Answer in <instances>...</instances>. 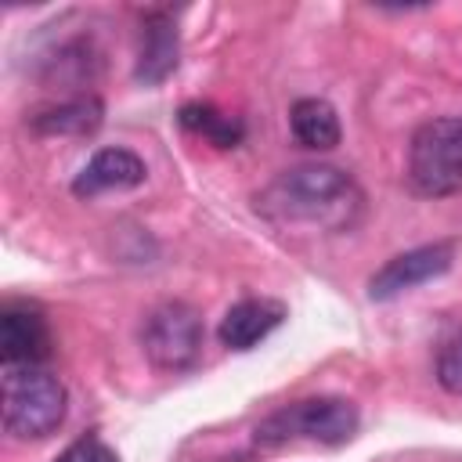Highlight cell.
Segmentation results:
<instances>
[{"mask_svg":"<svg viewBox=\"0 0 462 462\" xmlns=\"http://www.w3.org/2000/svg\"><path fill=\"white\" fill-rule=\"evenodd\" d=\"M54 462H119V455H116L101 437L87 433V437L72 440V444H69Z\"/></svg>","mask_w":462,"mask_h":462,"instance_id":"9a60e30c","label":"cell"},{"mask_svg":"<svg viewBox=\"0 0 462 462\" xmlns=\"http://www.w3.org/2000/svg\"><path fill=\"white\" fill-rule=\"evenodd\" d=\"M69 415L65 383L40 365H4L0 419L14 440H43Z\"/></svg>","mask_w":462,"mask_h":462,"instance_id":"7a4b0ae2","label":"cell"},{"mask_svg":"<svg viewBox=\"0 0 462 462\" xmlns=\"http://www.w3.org/2000/svg\"><path fill=\"white\" fill-rule=\"evenodd\" d=\"M289 126H292V137L310 152H328L343 137L339 116L325 97H300L289 108Z\"/></svg>","mask_w":462,"mask_h":462,"instance_id":"8fae6325","label":"cell"},{"mask_svg":"<svg viewBox=\"0 0 462 462\" xmlns=\"http://www.w3.org/2000/svg\"><path fill=\"white\" fill-rule=\"evenodd\" d=\"M202 314L184 300H166L148 310L141 325V346L162 372H188L202 357Z\"/></svg>","mask_w":462,"mask_h":462,"instance_id":"5b68a950","label":"cell"},{"mask_svg":"<svg viewBox=\"0 0 462 462\" xmlns=\"http://www.w3.org/2000/svg\"><path fill=\"white\" fill-rule=\"evenodd\" d=\"M0 357L4 365H43L51 357V328L32 303H7L0 310Z\"/></svg>","mask_w":462,"mask_h":462,"instance_id":"52a82bcc","label":"cell"},{"mask_svg":"<svg viewBox=\"0 0 462 462\" xmlns=\"http://www.w3.org/2000/svg\"><path fill=\"white\" fill-rule=\"evenodd\" d=\"M180 58V32L170 11H148L141 22V47H137V65L134 79L144 87L162 83Z\"/></svg>","mask_w":462,"mask_h":462,"instance_id":"ba28073f","label":"cell"},{"mask_svg":"<svg viewBox=\"0 0 462 462\" xmlns=\"http://www.w3.org/2000/svg\"><path fill=\"white\" fill-rule=\"evenodd\" d=\"M144 177H148V170H144V159L137 152H130V148H101L76 173L72 195L94 199L101 191H126V188L144 184Z\"/></svg>","mask_w":462,"mask_h":462,"instance_id":"9c48e42d","label":"cell"},{"mask_svg":"<svg viewBox=\"0 0 462 462\" xmlns=\"http://www.w3.org/2000/svg\"><path fill=\"white\" fill-rule=\"evenodd\" d=\"M285 321V303L271 300V296H249L238 300L235 307H227V314L220 318V343L227 350H253L260 339H267L278 325Z\"/></svg>","mask_w":462,"mask_h":462,"instance_id":"30bf717a","label":"cell"},{"mask_svg":"<svg viewBox=\"0 0 462 462\" xmlns=\"http://www.w3.org/2000/svg\"><path fill=\"white\" fill-rule=\"evenodd\" d=\"M408 184L422 199H448L462 191V119H430L408 144Z\"/></svg>","mask_w":462,"mask_h":462,"instance_id":"277c9868","label":"cell"},{"mask_svg":"<svg viewBox=\"0 0 462 462\" xmlns=\"http://www.w3.org/2000/svg\"><path fill=\"white\" fill-rule=\"evenodd\" d=\"M177 119H180V126H184L188 134H195V137H206V141H209V144H217V148H235V144L242 141V134H245L242 119H235V116H224L220 108H213V105H202V101H191V105H184Z\"/></svg>","mask_w":462,"mask_h":462,"instance_id":"4fadbf2b","label":"cell"},{"mask_svg":"<svg viewBox=\"0 0 462 462\" xmlns=\"http://www.w3.org/2000/svg\"><path fill=\"white\" fill-rule=\"evenodd\" d=\"M437 383L462 397V332H455L451 339L440 343V354H437Z\"/></svg>","mask_w":462,"mask_h":462,"instance_id":"5bb4252c","label":"cell"},{"mask_svg":"<svg viewBox=\"0 0 462 462\" xmlns=\"http://www.w3.org/2000/svg\"><path fill=\"white\" fill-rule=\"evenodd\" d=\"M451 260H455V249L448 242H433V245H419V249L397 253L368 278V296L383 303V300H393L401 292H411L415 285L440 278L451 267Z\"/></svg>","mask_w":462,"mask_h":462,"instance_id":"8992f818","label":"cell"},{"mask_svg":"<svg viewBox=\"0 0 462 462\" xmlns=\"http://www.w3.org/2000/svg\"><path fill=\"white\" fill-rule=\"evenodd\" d=\"M101 101L97 97H72V101H61V105H51V108H40L32 116V130L36 134H47V137H87L101 126Z\"/></svg>","mask_w":462,"mask_h":462,"instance_id":"7c38bea8","label":"cell"},{"mask_svg":"<svg viewBox=\"0 0 462 462\" xmlns=\"http://www.w3.org/2000/svg\"><path fill=\"white\" fill-rule=\"evenodd\" d=\"M361 426L357 404L346 397H307V401H292L285 408H278L274 415H267L256 426V444L263 448H278L289 440H310L321 448H339L346 440H354Z\"/></svg>","mask_w":462,"mask_h":462,"instance_id":"3957f363","label":"cell"},{"mask_svg":"<svg viewBox=\"0 0 462 462\" xmlns=\"http://www.w3.org/2000/svg\"><path fill=\"white\" fill-rule=\"evenodd\" d=\"M365 195L357 180L325 162H303L282 170L263 191H256V213L274 224H303L318 231H346L357 224Z\"/></svg>","mask_w":462,"mask_h":462,"instance_id":"6da1fadb","label":"cell"}]
</instances>
